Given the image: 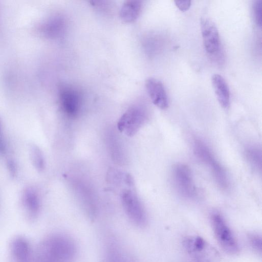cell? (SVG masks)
<instances>
[{"mask_svg": "<svg viewBox=\"0 0 262 262\" xmlns=\"http://www.w3.org/2000/svg\"><path fill=\"white\" fill-rule=\"evenodd\" d=\"M11 252L16 262H29L31 249L28 242L24 237H16L12 242Z\"/></svg>", "mask_w": 262, "mask_h": 262, "instance_id": "12", "label": "cell"}, {"mask_svg": "<svg viewBox=\"0 0 262 262\" xmlns=\"http://www.w3.org/2000/svg\"><path fill=\"white\" fill-rule=\"evenodd\" d=\"M59 101L63 112L69 117H75L79 113L81 105L79 92L75 89L64 86L59 91Z\"/></svg>", "mask_w": 262, "mask_h": 262, "instance_id": "9", "label": "cell"}, {"mask_svg": "<svg viewBox=\"0 0 262 262\" xmlns=\"http://www.w3.org/2000/svg\"><path fill=\"white\" fill-rule=\"evenodd\" d=\"M203 42L207 53L215 54L220 49V40L218 30L213 21L209 18L201 20Z\"/></svg>", "mask_w": 262, "mask_h": 262, "instance_id": "8", "label": "cell"}, {"mask_svg": "<svg viewBox=\"0 0 262 262\" xmlns=\"http://www.w3.org/2000/svg\"><path fill=\"white\" fill-rule=\"evenodd\" d=\"M142 8V2L140 1H126L122 6L119 15L122 21L130 23L135 21L139 16Z\"/></svg>", "mask_w": 262, "mask_h": 262, "instance_id": "13", "label": "cell"}, {"mask_svg": "<svg viewBox=\"0 0 262 262\" xmlns=\"http://www.w3.org/2000/svg\"><path fill=\"white\" fill-rule=\"evenodd\" d=\"M145 110L140 106L129 107L121 116L117 123L118 130L128 136H134L147 119Z\"/></svg>", "mask_w": 262, "mask_h": 262, "instance_id": "4", "label": "cell"}, {"mask_svg": "<svg viewBox=\"0 0 262 262\" xmlns=\"http://www.w3.org/2000/svg\"><path fill=\"white\" fill-rule=\"evenodd\" d=\"M213 231L222 248L227 253L235 254L239 251L237 242L223 216L217 212L211 216Z\"/></svg>", "mask_w": 262, "mask_h": 262, "instance_id": "3", "label": "cell"}, {"mask_svg": "<svg viewBox=\"0 0 262 262\" xmlns=\"http://www.w3.org/2000/svg\"><path fill=\"white\" fill-rule=\"evenodd\" d=\"M121 197L123 208L129 219L138 226H145L147 223L146 212L136 194L131 190L125 189Z\"/></svg>", "mask_w": 262, "mask_h": 262, "instance_id": "7", "label": "cell"}, {"mask_svg": "<svg viewBox=\"0 0 262 262\" xmlns=\"http://www.w3.org/2000/svg\"><path fill=\"white\" fill-rule=\"evenodd\" d=\"M193 149L196 157L209 167L218 186L223 190L227 189L229 181L226 172L208 147L201 140L196 139Z\"/></svg>", "mask_w": 262, "mask_h": 262, "instance_id": "2", "label": "cell"}, {"mask_svg": "<svg viewBox=\"0 0 262 262\" xmlns=\"http://www.w3.org/2000/svg\"><path fill=\"white\" fill-rule=\"evenodd\" d=\"M246 156L250 164L257 171L261 169V152L257 147L251 146L246 150Z\"/></svg>", "mask_w": 262, "mask_h": 262, "instance_id": "15", "label": "cell"}, {"mask_svg": "<svg viewBox=\"0 0 262 262\" xmlns=\"http://www.w3.org/2000/svg\"><path fill=\"white\" fill-rule=\"evenodd\" d=\"M121 253L116 250L110 252L107 257V262H126Z\"/></svg>", "mask_w": 262, "mask_h": 262, "instance_id": "18", "label": "cell"}, {"mask_svg": "<svg viewBox=\"0 0 262 262\" xmlns=\"http://www.w3.org/2000/svg\"><path fill=\"white\" fill-rule=\"evenodd\" d=\"M211 82L216 98L220 105L227 108L229 104L230 93L228 85L224 78L219 74H214Z\"/></svg>", "mask_w": 262, "mask_h": 262, "instance_id": "11", "label": "cell"}, {"mask_svg": "<svg viewBox=\"0 0 262 262\" xmlns=\"http://www.w3.org/2000/svg\"><path fill=\"white\" fill-rule=\"evenodd\" d=\"M172 178L178 192L186 198H193L196 194V189L189 167L178 164L172 170Z\"/></svg>", "mask_w": 262, "mask_h": 262, "instance_id": "6", "label": "cell"}, {"mask_svg": "<svg viewBox=\"0 0 262 262\" xmlns=\"http://www.w3.org/2000/svg\"><path fill=\"white\" fill-rule=\"evenodd\" d=\"M254 13L255 22L259 27L261 26V2L256 1L254 5Z\"/></svg>", "mask_w": 262, "mask_h": 262, "instance_id": "17", "label": "cell"}, {"mask_svg": "<svg viewBox=\"0 0 262 262\" xmlns=\"http://www.w3.org/2000/svg\"><path fill=\"white\" fill-rule=\"evenodd\" d=\"M183 245L195 262H214L217 253L203 238L197 236L185 238Z\"/></svg>", "mask_w": 262, "mask_h": 262, "instance_id": "5", "label": "cell"}, {"mask_svg": "<svg viewBox=\"0 0 262 262\" xmlns=\"http://www.w3.org/2000/svg\"><path fill=\"white\" fill-rule=\"evenodd\" d=\"M249 241L252 248L257 253L261 252V237L256 234H250L249 236Z\"/></svg>", "mask_w": 262, "mask_h": 262, "instance_id": "16", "label": "cell"}, {"mask_svg": "<svg viewBox=\"0 0 262 262\" xmlns=\"http://www.w3.org/2000/svg\"><path fill=\"white\" fill-rule=\"evenodd\" d=\"M145 87L152 103L159 108L164 110L168 105L166 93L162 83L157 79L146 80Z\"/></svg>", "mask_w": 262, "mask_h": 262, "instance_id": "10", "label": "cell"}, {"mask_svg": "<svg viewBox=\"0 0 262 262\" xmlns=\"http://www.w3.org/2000/svg\"><path fill=\"white\" fill-rule=\"evenodd\" d=\"M75 252V245L71 238L61 235H53L39 244L35 262H71Z\"/></svg>", "mask_w": 262, "mask_h": 262, "instance_id": "1", "label": "cell"}, {"mask_svg": "<svg viewBox=\"0 0 262 262\" xmlns=\"http://www.w3.org/2000/svg\"><path fill=\"white\" fill-rule=\"evenodd\" d=\"M174 3L178 8L182 11L187 10L191 5L190 1H175Z\"/></svg>", "mask_w": 262, "mask_h": 262, "instance_id": "19", "label": "cell"}, {"mask_svg": "<svg viewBox=\"0 0 262 262\" xmlns=\"http://www.w3.org/2000/svg\"><path fill=\"white\" fill-rule=\"evenodd\" d=\"M25 207L31 217H34L39 210V201L35 191L32 189L26 190L23 198Z\"/></svg>", "mask_w": 262, "mask_h": 262, "instance_id": "14", "label": "cell"}, {"mask_svg": "<svg viewBox=\"0 0 262 262\" xmlns=\"http://www.w3.org/2000/svg\"><path fill=\"white\" fill-rule=\"evenodd\" d=\"M2 148V143L0 141V148Z\"/></svg>", "mask_w": 262, "mask_h": 262, "instance_id": "20", "label": "cell"}]
</instances>
